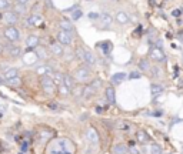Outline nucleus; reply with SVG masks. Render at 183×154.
<instances>
[{"mask_svg": "<svg viewBox=\"0 0 183 154\" xmlns=\"http://www.w3.org/2000/svg\"><path fill=\"white\" fill-rule=\"evenodd\" d=\"M34 53H36L39 60H46L47 56H49V50H47L46 47H42V46L36 47V49H34Z\"/></svg>", "mask_w": 183, "mask_h": 154, "instance_id": "obj_22", "label": "nucleus"}, {"mask_svg": "<svg viewBox=\"0 0 183 154\" xmlns=\"http://www.w3.org/2000/svg\"><path fill=\"white\" fill-rule=\"evenodd\" d=\"M150 70L153 71V76H156V77H159V76H160V70H159L158 67H152Z\"/></svg>", "mask_w": 183, "mask_h": 154, "instance_id": "obj_44", "label": "nucleus"}, {"mask_svg": "<svg viewBox=\"0 0 183 154\" xmlns=\"http://www.w3.org/2000/svg\"><path fill=\"white\" fill-rule=\"evenodd\" d=\"M57 26L62 32H67V33H72V34L75 32V26H73V23H72L69 19H62V20L59 21Z\"/></svg>", "mask_w": 183, "mask_h": 154, "instance_id": "obj_13", "label": "nucleus"}, {"mask_svg": "<svg viewBox=\"0 0 183 154\" xmlns=\"http://www.w3.org/2000/svg\"><path fill=\"white\" fill-rule=\"evenodd\" d=\"M34 71H36L37 74H40L42 77H45V76L52 77V74L54 73L53 69H52V66H49V64H42V66H37L36 69H34Z\"/></svg>", "mask_w": 183, "mask_h": 154, "instance_id": "obj_15", "label": "nucleus"}, {"mask_svg": "<svg viewBox=\"0 0 183 154\" xmlns=\"http://www.w3.org/2000/svg\"><path fill=\"white\" fill-rule=\"evenodd\" d=\"M54 137V131L52 129H42L39 130V141L40 143H47Z\"/></svg>", "mask_w": 183, "mask_h": 154, "instance_id": "obj_10", "label": "nucleus"}, {"mask_svg": "<svg viewBox=\"0 0 183 154\" xmlns=\"http://www.w3.org/2000/svg\"><path fill=\"white\" fill-rule=\"evenodd\" d=\"M88 17H89V20H97V19H100V14H97L96 12H90L88 14Z\"/></svg>", "mask_w": 183, "mask_h": 154, "instance_id": "obj_40", "label": "nucleus"}, {"mask_svg": "<svg viewBox=\"0 0 183 154\" xmlns=\"http://www.w3.org/2000/svg\"><path fill=\"white\" fill-rule=\"evenodd\" d=\"M129 154H140V153H139V150H137V148H134V147H132V148H130V150H129Z\"/></svg>", "mask_w": 183, "mask_h": 154, "instance_id": "obj_47", "label": "nucleus"}, {"mask_svg": "<svg viewBox=\"0 0 183 154\" xmlns=\"http://www.w3.org/2000/svg\"><path fill=\"white\" fill-rule=\"evenodd\" d=\"M90 86L95 88L96 92H97V90L100 88V86H102V81H100V80H95V81H91V83H90Z\"/></svg>", "mask_w": 183, "mask_h": 154, "instance_id": "obj_39", "label": "nucleus"}, {"mask_svg": "<svg viewBox=\"0 0 183 154\" xmlns=\"http://www.w3.org/2000/svg\"><path fill=\"white\" fill-rule=\"evenodd\" d=\"M2 19H3V21L7 26H14L17 21H19V16H17V14L13 12V10H12V12H10V10H9V12H6L3 14V17H2Z\"/></svg>", "mask_w": 183, "mask_h": 154, "instance_id": "obj_11", "label": "nucleus"}, {"mask_svg": "<svg viewBox=\"0 0 183 154\" xmlns=\"http://www.w3.org/2000/svg\"><path fill=\"white\" fill-rule=\"evenodd\" d=\"M75 77H72V76L69 74H64V77H63V84L66 86V87H69L70 90H73V87H75Z\"/></svg>", "mask_w": 183, "mask_h": 154, "instance_id": "obj_27", "label": "nucleus"}, {"mask_svg": "<svg viewBox=\"0 0 183 154\" xmlns=\"http://www.w3.org/2000/svg\"><path fill=\"white\" fill-rule=\"evenodd\" d=\"M82 16H83V13H82V10H79V9H77V10H75V12H73V13H72V20H79V19H80V17H82Z\"/></svg>", "mask_w": 183, "mask_h": 154, "instance_id": "obj_38", "label": "nucleus"}, {"mask_svg": "<svg viewBox=\"0 0 183 154\" xmlns=\"http://www.w3.org/2000/svg\"><path fill=\"white\" fill-rule=\"evenodd\" d=\"M100 21H102V27H109L113 23V17L109 13H102L100 14Z\"/></svg>", "mask_w": 183, "mask_h": 154, "instance_id": "obj_24", "label": "nucleus"}, {"mask_svg": "<svg viewBox=\"0 0 183 154\" xmlns=\"http://www.w3.org/2000/svg\"><path fill=\"white\" fill-rule=\"evenodd\" d=\"M150 92H152V96L156 99V97H159V96H162L163 94L165 87H163L162 84H159V83H153L152 86H150Z\"/></svg>", "mask_w": 183, "mask_h": 154, "instance_id": "obj_21", "label": "nucleus"}, {"mask_svg": "<svg viewBox=\"0 0 183 154\" xmlns=\"http://www.w3.org/2000/svg\"><path fill=\"white\" fill-rule=\"evenodd\" d=\"M57 93L60 94V96H63V97H67V96H70V94H72V90L69 87H66L64 84H62V86H59V87H57Z\"/></svg>", "mask_w": 183, "mask_h": 154, "instance_id": "obj_33", "label": "nucleus"}, {"mask_svg": "<svg viewBox=\"0 0 183 154\" xmlns=\"http://www.w3.org/2000/svg\"><path fill=\"white\" fill-rule=\"evenodd\" d=\"M13 12L16 13L17 16H26L29 10H27V6H23V4H17L16 3L14 6H13Z\"/></svg>", "mask_w": 183, "mask_h": 154, "instance_id": "obj_25", "label": "nucleus"}, {"mask_svg": "<svg viewBox=\"0 0 183 154\" xmlns=\"http://www.w3.org/2000/svg\"><path fill=\"white\" fill-rule=\"evenodd\" d=\"M49 107L52 108V110H57L59 106H56V104H49Z\"/></svg>", "mask_w": 183, "mask_h": 154, "instance_id": "obj_48", "label": "nucleus"}, {"mask_svg": "<svg viewBox=\"0 0 183 154\" xmlns=\"http://www.w3.org/2000/svg\"><path fill=\"white\" fill-rule=\"evenodd\" d=\"M62 154H67V153H62Z\"/></svg>", "mask_w": 183, "mask_h": 154, "instance_id": "obj_51", "label": "nucleus"}, {"mask_svg": "<svg viewBox=\"0 0 183 154\" xmlns=\"http://www.w3.org/2000/svg\"><path fill=\"white\" fill-rule=\"evenodd\" d=\"M56 39H57V43H60L62 46H72L73 44V34L67 33V32L59 30L56 33Z\"/></svg>", "mask_w": 183, "mask_h": 154, "instance_id": "obj_5", "label": "nucleus"}, {"mask_svg": "<svg viewBox=\"0 0 183 154\" xmlns=\"http://www.w3.org/2000/svg\"><path fill=\"white\" fill-rule=\"evenodd\" d=\"M27 148H29V143L23 141V144H21V153H26V151H27Z\"/></svg>", "mask_w": 183, "mask_h": 154, "instance_id": "obj_43", "label": "nucleus"}, {"mask_svg": "<svg viewBox=\"0 0 183 154\" xmlns=\"http://www.w3.org/2000/svg\"><path fill=\"white\" fill-rule=\"evenodd\" d=\"M17 76H19V69H16V67H7V69H4L2 77L6 81V80H10L13 77H17Z\"/></svg>", "mask_w": 183, "mask_h": 154, "instance_id": "obj_17", "label": "nucleus"}, {"mask_svg": "<svg viewBox=\"0 0 183 154\" xmlns=\"http://www.w3.org/2000/svg\"><path fill=\"white\" fill-rule=\"evenodd\" d=\"M40 84H42V88H43V92H45L46 94L53 96L54 92H56V84H54V81H53L52 77H49V76L42 77V79H40Z\"/></svg>", "mask_w": 183, "mask_h": 154, "instance_id": "obj_4", "label": "nucleus"}, {"mask_svg": "<svg viewBox=\"0 0 183 154\" xmlns=\"http://www.w3.org/2000/svg\"><path fill=\"white\" fill-rule=\"evenodd\" d=\"M150 154H163L162 147L159 146V144H156V143H153L150 146Z\"/></svg>", "mask_w": 183, "mask_h": 154, "instance_id": "obj_37", "label": "nucleus"}, {"mask_svg": "<svg viewBox=\"0 0 183 154\" xmlns=\"http://www.w3.org/2000/svg\"><path fill=\"white\" fill-rule=\"evenodd\" d=\"M37 60L39 58L33 49H27V50L23 51V63H25L26 66H32V64H34Z\"/></svg>", "mask_w": 183, "mask_h": 154, "instance_id": "obj_7", "label": "nucleus"}, {"mask_svg": "<svg viewBox=\"0 0 183 154\" xmlns=\"http://www.w3.org/2000/svg\"><path fill=\"white\" fill-rule=\"evenodd\" d=\"M32 0H16L17 4H23V6H29V3Z\"/></svg>", "mask_w": 183, "mask_h": 154, "instance_id": "obj_42", "label": "nucleus"}, {"mask_svg": "<svg viewBox=\"0 0 183 154\" xmlns=\"http://www.w3.org/2000/svg\"><path fill=\"white\" fill-rule=\"evenodd\" d=\"M127 154H129V153H127Z\"/></svg>", "mask_w": 183, "mask_h": 154, "instance_id": "obj_52", "label": "nucleus"}, {"mask_svg": "<svg viewBox=\"0 0 183 154\" xmlns=\"http://www.w3.org/2000/svg\"><path fill=\"white\" fill-rule=\"evenodd\" d=\"M75 10H77V4H73L72 7H69V9H66L64 12H67V13H73Z\"/></svg>", "mask_w": 183, "mask_h": 154, "instance_id": "obj_45", "label": "nucleus"}, {"mask_svg": "<svg viewBox=\"0 0 183 154\" xmlns=\"http://www.w3.org/2000/svg\"><path fill=\"white\" fill-rule=\"evenodd\" d=\"M96 90L93 87H91L90 84L89 86H86V87L83 88V96H84V99H91L93 96H96Z\"/></svg>", "mask_w": 183, "mask_h": 154, "instance_id": "obj_29", "label": "nucleus"}, {"mask_svg": "<svg viewBox=\"0 0 183 154\" xmlns=\"http://www.w3.org/2000/svg\"><path fill=\"white\" fill-rule=\"evenodd\" d=\"M49 51L53 54L54 57H62L63 54H64V49H63V46L60 44V43H57V42H54V43L50 44Z\"/></svg>", "mask_w": 183, "mask_h": 154, "instance_id": "obj_14", "label": "nucleus"}, {"mask_svg": "<svg viewBox=\"0 0 183 154\" xmlns=\"http://www.w3.org/2000/svg\"><path fill=\"white\" fill-rule=\"evenodd\" d=\"M126 77H127V74L123 73V71H120V73H115V74L112 76V83L113 84H120Z\"/></svg>", "mask_w": 183, "mask_h": 154, "instance_id": "obj_26", "label": "nucleus"}, {"mask_svg": "<svg viewBox=\"0 0 183 154\" xmlns=\"http://www.w3.org/2000/svg\"><path fill=\"white\" fill-rule=\"evenodd\" d=\"M6 53H7L9 57H19L21 56V49L19 46H14V44H7L6 46Z\"/></svg>", "mask_w": 183, "mask_h": 154, "instance_id": "obj_16", "label": "nucleus"}, {"mask_svg": "<svg viewBox=\"0 0 183 154\" xmlns=\"http://www.w3.org/2000/svg\"><path fill=\"white\" fill-rule=\"evenodd\" d=\"M75 80L79 81V83H86L91 79V70L88 66H80L75 70Z\"/></svg>", "mask_w": 183, "mask_h": 154, "instance_id": "obj_2", "label": "nucleus"}, {"mask_svg": "<svg viewBox=\"0 0 183 154\" xmlns=\"http://www.w3.org/2000/svg\"><path fill=\"white\" fill-rule=\"evenodd\" d=\"M53 144L57 147L60 153H67V154H75L76 151V147L75 144L72 143V140L69 138H59L56 141H53Z\"/></svg>", "mask_w": 183, "mask_h": 154, "instance_id": "obj_1", "label": "nucleus"}, {"mask_svg": "<svg viewBox=\"0 0 183 154\" xmlns=\"http://www.w3.org/2000/svg\"><path fill=\"white\" fill-rule=\"evenodd\" d=\"M104 94H106V100H107L110 104L116 103V92H115V88H113V87H107V88H106Z\"/></svg>", "mask_w": 183, "mask_h": 154, "instance_id": "obj_23", "label": "nucleus"}, {"mask_svg": "<svg viewBox=\"0 0 183 154\" xmlns=\"http://www.w3.org/2000/svg\"><path fill=\"white\" fill-rule=\"evenodd\" d=\"M4 83H6V81H4V79H3V77H0V86H2V84H4Z\"/></svg>", "mask_w": 183, "mask_h": 154, "instance_id": "obj_49", "label": "nucleus"}, {"mask_svg": "<svg viewBox=\"0 0 183 154\" xmlns=\"http://www.w3.org/2000/svg\"><path fill=\"white\" fill-rule=\"evenodd\" d=\"M86 140H88L90 144H93V146H96V144L99 143V134H97L96 129L89 127V129L86 130Z\"/></svg>", "mask_w": 183, "mask_h": 154, "instance_id": "obj_12", "label": "nucleus"}, {"mask_svg": "<svg viewBox=\"0 0 183 154\" xmlns=\"http://www.w3.org/2000/svg\"><path fill=\"white\" fill-rule=\"evenodd\" d=\"M63 77H64V74H62L60 71H54V74H53V77H52V79H53L54 84H56L57 87L63 84Z\"/></svg>", "mask_w": 183, "mask_h": 154, "instance_id": "obj_32", "label": "nucleus"}, {"mask_svg": "<svg viewBox=\"0 0 183 154\" xmlns=\"http://www.w3.org/2000/svg\"><path fill=\"white\" fill-rule=\"evenodd\" d=\"M115 20L119 23V24H126V23H129L130 21V17H129V14L126 12H117L116 14H115Z\"/></svg>", "mask_w": 183, "mask_h": 154, "instance_id": "obj_19", "label": "nucleus"}, {"mask_svg": "<svg viewBox=\"0 0 183 154\" xmlns=\"http://www.w3.org/2000/svg\"><path fill=\"white\" fill-rule=\"evenodd\" d=\"M0 51H2V44H0Z\"/></svg>", "mask_w": 183, "mask_h": 154, "instance_id": "obj_50", "label": "nucleus"}, {"mask_svg": "<svg viewBox=\"0 0 183 154\" xmlns=\"http://www.w3.org/2000/svg\"><path fill=\"white\" fill-rule=\"evenodd\" d=\"M113 154H127L129 153V148L125 146V144H116L113 147Z\"/></svg>", "mask_w": 183, "mask_h": 154, "instance_id": "obj_28", "label": "nucleus"}, {"mask_svg": "<svg viewBox=\"0 0 183 154\" xmlns=\"http://www.w3.org/2000/svg\"><path fill=\"white\" fill-rule=\"evenodd\" d=\"M139 67H140V70H143V71H150V69H152V66H150V63L147 62V60H140V62H139Z\"/></svg>", "mask_w": 183, "mask_h": 154, "instance_id": "obj_36", "label": "nucleus"}, {"mask_svg": "<svg viewBox=\"0 0 183 154\" xmlns=\"http://www.w3.org/2000/svg\"><path fill=\"white\" fill-rule=\"evenodd\" d=\"M136 140H137V143H140V144H147V143L150 141V137L145 130H137L136 131Z\"/></svg>", "mask_w": 183, "mask_h": 154, "instance_id": "obj_20", "label": "nucleus"}, {"mask_svg": "<svg viewBox=\"0 0 183 154\" xmlns=\"http://www.w3.org/2000/svg\"><path fill=\"white\" fill-rule=\"evenodd\" d=\"M3 36H4V39L10 43H16L20 40V32H19L14 26H7L3 32Z\"/></svg>", "mask_w": 183, "mask_h": 154, "instance_id": "obj_3", "label": "nucleus"}, {"mask_svg": "<svg viewBox=\"0 0 183 154\" xmlns=\"http://www.w3.org/2000/svg\"><path fill=\"white\" fill-rule=\"evenodd\" d=\"M172 16L179 17V16H180V10H179V9H176V10H173V12H172Z\"/></svg>", "mask_w": 183, "mask_h": 154, "instance_id": "obj_46", "label": "nucleus"}, {"mask_svg": "<svg viewBox=\"0 0 183 154\" xmlns=\"http://www.w3.org/2000/svg\"><path fill=\"white\" fill-rule=\"evenodd\" d=\"M117 129L122 130V131H125V133H129L130 130H132V124H130V123H127V121L120 120L119 123H117Z\"/></svg>", "mask_w": 183, "mask_h": 154, "instance_id": "obj_31", "label": "nucleus"}, {"mask_svg": "<svg viewBox=\"0 0 183 154\" xmlns=\"http://www.w3.org/2000/svg\"><path fill=\"white\" fill-rule=\"evenodd\" d=\"M99 46L102 49V51H103V54H110V51H112V43L103 42V43H100Z\"/></svg>", "mask_w": 183, "mask_h": 154, "instance_id": "obj_35", "label": "nucleus"}, {"mask_svg": "<svg viewBox=\"0 0 183 154\" xmlns=\"http://www.w3.org/2000/svg\"><path fill=\"white\" fill-rule=\"evenodd\" d=\"M149 56H150V58L156 63H165L166 62V56H165V53H163V50L160 47H152Z\"/></svg>", "mask_w": 183, "mask_h": 154, "instance_id": "obj_6", "label": "nucleus"}, {"mask_svg": "<svg viewBox=\"0 0 183 154\" xmlns=\"http://www.w3.org/2000/svg\"><path fill=\"white\" fill-rule=\"evenodd\" d=\"M140 77H142V74L139 71H132L129 74V79H140Z\"/></svg>", "mask_w": 183, "mask_h": 154, "instance_id": "obj_41", "label": "nucleus"}, {"mask_svg": "<svg viewBox=\"0 0 183 154\" xmlns=\"http://www.w3.org/2000/svg\"><path fill=\"white\" fill-rule=\"evenodd\" d=\"M7 86H10V87H19V86H21V79L20 76H17V77H13V79L10 80H6V83Z\"/></svg>", "mask_w": 183, "mask_h": 154, "instance_id": "obj_30", "label": "nucleus"}, {"mask_svg": "<svg viewBox=\"0 0 183 154\" xmlns=\"http://www.w3.org/2000/svg\"><path fill=\"white\" fill-rule=\"evenodd\" d=\"M12 7V0H0V12H9Z\"/></svg>", "mask_w": 183, "mask_h": 154, "instance_id": "obj_34", "label": "nucleus"}, {"mask_svg": "<svg viewBox=\"0 0 183 154\" xmlns=\"http://www.w3.org/2000/svg\"><path fill=\"white\" fill-rule=\"evenodd\" d=\"M42 21H43V17L40 13H32V14H29L27 19H26V23H27L29 27H37Z\"/></svg>", "mask_w": 183, "mask_h": 154, "instance_id": "obj_8", "label": "nucleus"}, {"mask_svg": "<svg viewBox=\"0 0 183 154\" xmlns=\"http://www.w3.org/2000/svg\"><path fill=\"white\" fill-rule=\"evenodd\" d=\"M39 44H40V39H39V36H36V34H30L29 37L26 39V46L29 47V49H36V47H39Z\"/></svg>", "mask_w": 183, "mask_h": 154, "instance_id": "obj_18", "label": "nucleus"}, {"mask_svg": "<svg viewBox=\"0 0 183 154\" xmlns=\"http://www.w3.org/2000/svg\"><path fill=\"white\" fill-rule=\"evenodd\" d=\"M82 62H84V64L86 66H95L96 64V56L93 54V51L89 50V49H84L83 50V56H82Z\"/></svg>", "mask_w": 183, "mask_h": 154, "instance_id": "obj_9", "label": "nucleus"}]
</instances>
